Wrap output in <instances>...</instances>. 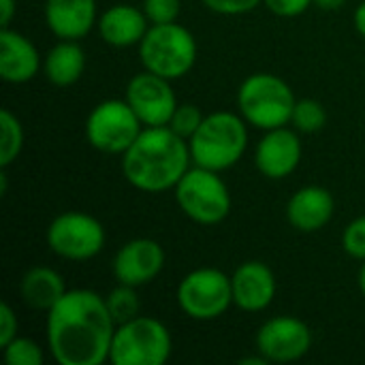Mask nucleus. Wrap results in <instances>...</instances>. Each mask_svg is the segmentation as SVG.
<instances>
[{
	"instance_id": "obj_1",
	"label": "nucleus",
	"mask_w": 365,
	"mask_h": 365,
	"mask_svg": "<svg viewBox=\"0 0 365 365\" xmlns=\"http://www.w3.org/2000/svg\"><path fill=\"white\" fill-rule=\"evenodd\" d=\"M115 323L105 297L88 289L66 291L47 312V346L60 365L109 361Z\"/></svg>"
},
{
	"instance_id": "obj_2",
	"label": "nucleus",
	"mask_w": 365,
	"mask_h": 365,
	"mask_svg": "<svg viewBox=\"0 0 365 365\" xmlns=\"http://www.w3.org/2000/svg\"><path fill=\"white\" fill-rule=\"evenodd\" d=\"M190 163L186 139L169 126H145L122 154V173L141 192H165L175 188Z\"/></svg>"
},
{
	"instance_id": "obj_3",
	"label": "nucleus",
	"mask_w": 365,
	"mask_h": 365,
	"mask_svg": "<svg viewBox=\"0 0 365 365\" xmlns=\"http://www.w3.org/2000/svg\"><path fill=\"white\" fill-rule=\"evenodd\" d=\"M246 124L242 115L231 111L205 115L199 130L188 141L192 165L218 173L237 165L248 148Z\"/></svg>"
},
{
	"instance_id": "obj_4",
	"label": "nucleus",
	"mask_w": 365,
	"mask_h": 365,
	"mask_svg": "<svg viewBox=\"0 0 365 365\" xmlns=\"http://www.w3.org/2000/svg\"><path fill=\"white\" fill-rule=\"evenodd\" d=\"M291 86L272 73H255L246 77L237 90L240 115L255 128L272 130L291 124L295 109Z\"/></svg>"
},
{
	"instance_id": "obj_5",
	"label": "nucleus",
	"mask_w": 365,
	"mask_h": 365,
	"mask_svg": "<svg viewBox=\"0 0 365 365\" xmlns=\"http://www.w3.org/2000/svg\"><path fill=\"white\" fill-rule=\"evenodd\" d=\"M139 58L145 71L169 81L182 79L197 62V41L178 21L152 24L139 43Z\"/></svg>"
},
{
	"instance_id": "obj_6",
	"label": "nucleus",
	"mask_w": 365,
	"mask_h": 365,
	"mask_svg": "<svg viewBox=\"0 0 365 365\" xmlns=\"http://www.w3.org/2000/svg\"><path fill=\"white\" fill-rule=\"evenodd\" d=\"M171 334L152 317H137L115 327L109 361L113 365H163L171 357Z\"/></svg>"
},
{
	"instance_id": "obj_7",
	"label": "nucleus",
	"mask_w": 365,
	"mask_h": 365,
	"mask_svg": "<svg viewBox=\"0 0 365 365\" xmlns=\"http://www.w3.org/2000/svg\"><path fill=\"white\" fill-rule=\"evenodd\" d=\"M178 207L197 225H218L231 212V195L218 171L190 167L173 188Z\"/></svg>"
},
{
	"instance_id": "obj_8",
	"label": "nucleus",
	"mask_w": 365,
	"mask_h": 365,
	"mask_svg": "<svg viewBox=\"0 0 365 365\" xmlns=\"http://www.w3.org/2000/svg\"><path fill=\"white\" fill-rule=\"evenodd\" d=\"M178 306L195 321L220 319L233 306L231 276L216 267H199L178 284Z\"/></svg>"
},
{
	"instance_id": "obj_9",
	"label": "nucleus",
	"mask_w": 365,
	"mask_h": 365,
	"mask_svg": "<svg viewBox=\"0 0 365 365\" xmlns=\"http://www.w3.org/2000/svg\"><path fill=\"white\" fill-rule=\"evenodd\" d=\"M145 126L124 101L109 98L98 103L86 120L88 143L103 154H124Z\"/></svg>"
},
{
	"instance_id": "obj_10",
	"label": "nucleus",
	"mask_w": 365,
	"mask_h": 365,
	"mask_svg": "<svg viewBox=\"0 0 365 365\" xmlns=\"http://www.w3.org/2000/svg\"><path fill=\"white\" fill-rule=\"evenodd\" d=\"M45 240L60 259L90 261L105 246V229L86 212H64L49 222Z\"/></svg>"
},
{
	"instance_id": "obj_11",
	"label": "nucleus",
	"mask_w": 365,
	"mask_h": 365,
	"mask_svg": "<svg viewBox=\"0 0 365 365\" xmlns=\"http://www.w3.org/2000/svg\"><path fill=\"white\" fill-rule=\"evenodd\" d=\"M126 103L133 107L143 126H167L178 109L171 81L150 71L130 77L126 83Z\"/></svg>"
},
{
	"instance_id": "obj_12",
	"label": "nucleus",
	"mask_w": 365,
	"mask_h": 365,
	"mask_svg": "<svg viewBox=\"0 0 365 365\" xmlns=\"http://www.w3.org/2000/svg\"><path fill=\"white\" fill-rule=\"evenodd\" d=\"M312 346L310 327L295 317H274L257 334V351L269 364H289L302 359Z\"/></svg>"
},
{
	"instance_id": "obj_13",
	"label": "nucleus",
	"mask_w": 365,
	"mask_h": 365,
	"mask_svg": "<svg viewBox=\"0 0 365 365\" xmlns=\"http://www.w3.org/2000/svg\"><path fill=\"white\" fill-rule=\"evenodd\" d=\"M165 250L156 240L137 237L126 242L113 257V278L120 284L143 287L158 278L165 267Z\"/></svg>"
},
{
	"instance_id": "obj_14",
	"label": "nucleus",
	"mask_w": 365,
	"mask_h": 365,
	"mask_svg": "<svg viewBox=\"0 0 365 365\" xmlns=\"http://www.w3.org/2000/svg\"><path fill=\"white\" fill-rule=\"evenodd\" d=\"M302 154L304 150L297 130L280 126L265 130L255 152V165L261 175L269 180H284L299 167Z\"/></svg>"
},
{
	"instance_id": "obj_15",
	"label": "nucleus",
	"mask_w": 365,
	"mask_h": 365,
	"mask_svg": "<svg viewBox=\"0 0 365 365\" xmlns=\"http://www.w3.org/2000/svg\"><path fill=\"white\" fill-rule=\"evenodd\" d=\"M233 306L244 312H261L269 308L276 297V276L269 265L261 261L242 263L233 276Z\"/></svg>"
},
{
	"instance_id": "obj_16",
	"label": "nucleus",
	"mask_w": 365,
	"mask_h": 365,
	"mask_svg": "<svg viewBox=\"0 0 365 365\" xmlns=\"http://www.w3.org/2000/svg\"><path fill=\"white\" fill-rule=\"evenodd\" d=\"M45 24L60 41H79L98 24L96 0H45Z\"/></svg>"
},
{
	"instance_id": "obj_17",
	"label": "nucleus",
	"mask_w": 365,
	"mask_h": 365,
	"mask_svg": "<svg viewBox=\"0 0 365 365\" xmlns=\"http://www.w3.org/2000/svg\"><path fill=\"white\" fill-rule=\"evenodd\" d=\"M336 201L323 186H304L287 203V220L302 233H317L334 218Z\"/></svg>"
},
{
	"instance_id": "obj_18",
	"label": "nucleus",
	"mask_w": 365,
	"mask_h": 365,
	"mask_svg": "<svg viewBox=\"0 0 365 365\" xmlns=\"http://www.w3.org/2000/svg\"><path fill=\"white\" fill-rule=\"evenodd\" d=\"M41 66H43V60H41L34 43L11 28H2V32H0V77L6 83H26L38 73Z\"/></svg>"
},
{
	"instance_id": "obj_19",
	"label": "nucleus",
	"mask_w": 365,
	"mask_h": 365,
	"mask_svg": "<svg viewBox=\"0 0 365 365\" xmlns=\"http://www.w3.org/2000/svg\"><path fill=\"white\" fill-rule=\"evenodd\" d=\"M98 32L111 47L126 49L141 43L150 28V19L143 9L133 4H113L98 17Z\"/></svg>"
},
{
	"instance_id": "obj_20",
	"label": "nucleus",
	"mask_w": 365,
	"mask_h": 365,
	"mask_svg": "<svg viewBox=\"0 0 365 365\" xmlns=\"http://www.w3.org/2000/svg\"><path fill=\"white\" fill-rule=\"evenodd\" d=\"M66 293V284L62 276L51 267H30L21 282H19V295L24 304L32 310H45L49 312Z\"/></svg>"
},
{
	"instance_id": "obj_21",
	"label": "nucleus",
	"mask_w": 365,
	"mask_h": 365,
	"mask_svg": "<svg viewBox=\"0 0 365 365\" xmlns=\"http://www.w3.org/2000/svg\"><path fill=\"white\" fill-rule=\"evenodd\" d=\"M86 71V51L77 41H60L43 58V73L49 83L68 88L81 79Z\"/></svg>"
},
{
	"instance_id": "obj_22",
	"label": "nucleus",
	"mask_w": 365,
	"mask_h": 365,
	"mask_svg": "<svg viewBox=\"0 0 365 365\" xmlns=\"http://www.w3.org/2000/svg\"><path fill=\"white\" fill-rule=\"evenodd\" d=\"M24 148V128L19 118L11 109L0 111V167L6 169Z\"/></svg>"
},
{
	"instance_id": "obj_23",
	"label": "nucleus",
	"mask_w": 365,
	"mask_h": 365,
	"mask_svg": "<svg viewBox=\"0 0 365 365\" xmlns=\"http://www.w3.org/2000/svg\"><path fill=\"white\" fill-rule=\"evenodd\" d=\"M105 304H107V310H109L115 327L137 319L139 310H141L137 287H128V284H120V282L113 291H109V295L105 297Z\"/></svg>"
},
{
	"instance_id": "obj_24",
	"label": "nucleus",
	"mask_w": 365,
	"mask_h": 365,
	"mask_svg": "<svg viewBox=\"0 0 365 365\" xmlns=\"http://www.w3.org/2000/svg\"><path fill=\"white\" fill-rule=\"evenodd\" d=\"M325 122H327V111L319 101L302 98V101L295 103L291 124L295 126L297 133H306V135L319 133L325 126Z\"/></svg>"
},
{
	"instance_id": "obj_25",
	"label": "nucleus",
	"mask_w": 365,
	"mask_h": 365,
	"mask_svg": "<svg viewBox=\"0 0 365 365\" xmlns=\"http://www.w3.org/2000/svg\"><path fill=\"white\" fill-rule=\"evenodd\" d=\"M6 365H43V349L30 338H15L2 349Z\"/></svg>"
},
{
	"instance_id": "obj_26",
	"label": "nucleus",
	"mask_w": 365,
	"mask_h": 365,
	"mask_svg": "<svg viewBox=\"0 0 365 365\" xmlns=\"http://www.w3.org/2000/svg\"><path fill=\"white\" fill-rule=\"evenodd\" d=\"M203 113L197 105H190V103H184V105H178V109L173 111L171 115V122L167 124L175 135H180L182 139L190 141V137L199 130L201 122H203Z\"/></svg>"
},
{
	"instance_id": "obj_27",
	"label": "nucleus",
	"mask_w": 365,
	"mask_h": 365,
	"mask_svg": "<svg viewBox=\"0 0 365 365\" xmlns=\"http://www.w3.org/2000/svg\"><path fill=\"white\" fill-rule=\"evenodd\" d=\"M342 248L349 257L365 261V216H359L346 225L342 233Z\"/></svg>"
},
{
	"instance_id": "obj_28",
	"label": "nucleus",
	"mask_w": 365,
	"mask_h": 365,
	"mask_svg": "<svg viewBox=\"0 0 365 365\" xmlns=\"http://www.w3.org/2000/svg\"><path fill=\"white\" fill-rule=\"evenodd\" d=\"M182 11L180 0H143V13L150 24H173Z\"/></svg>"
},
{
	"instance_id": "obj_29",
	"label": "nucleus",
	"mask_w": 365,
	"mask_h": 365,
	"mask_svg": "<svg viewBox=\"0 0 365 365\" xmlns=\"http://www.w3.org/2000/svg\"><path fill=\"white\" fill-rule=\"evenodd\" d=\"M201 2L218 15H244L255 11L263 0H201Z\"/></svg>"
},
{
	"instance_id": "obj_30",
	"label": "nucleus",
	"mask_w": 365,
	"mask_h": 365,
	"mask_svg": "<svg viewBox=\"0 0 365 365\" xmlns=\"http://www.w3.org/2000/svg\"><path fill=\"white\" fill-rule=\"evenodd\" d=\"M263 4L278 17H297L308 11L312 0H263Z\"/></svg>"
},
{
	"instance_id": "obj_31",
	"label": "nucleus",
	"mask_w": 365,
	"mask_h": 365,
	"mask_svg": "<svg viewBox=\"0 0 365 365\" xmlns=\"http://www.w3.org/2000/svg\"><path fill=\"white\" fill-rule=\"evenodd\" d=\"M17 327L19 323H17L13 308L6 302H2L0 304V349H4L11 340L17 338Z\"/></svg>"
},
{
	"instance_id": "obj_32",
	"label": "nucleus",
	"mask_w": 365,
	"mask_h": 365,
	"mask_svg": "<svg viewBox=\"0 0 365 365\" xmlns=\"http://www.w3.org/2000/svg\"><path fill=\"white\" fill-rule=\"evenodd\" d=\"M15 11H17V2L15 0H0V26L2 28H9Z\"/></svg>"
},
{
	"instance_id": "obj_33",
	"label": "nucleus",
	"mask_w": 365,
	"mask_h": 365,
	"mask_svg": "<svg viewBox=\"0 0 365 365\" xmlns=\"http://www.w3.org/2000/svg\"><path fill=\"white\" fill-rule=\"evenodd\" d=\"M353 19H355V28H357V32L361 34L365 38V0L355 9V15H353Z\"/></svg>"
},
{
	"instance_id": "obj_34",
	"label": "nucleus",
	"mask_w": 365,
	"mask_h": 365,
	"mask_svg": "<svg viewBox=\"0 0 365 365\" xmlns=\"http://www.w3.org/2000/svg\"><path fill=\"white\" fill-rule=\"evenodd\" d=\"M312 4H317L323 11H338L340 6L346 4V0H312Z\"/></svg>"
},
{
	"instance_id": "obj_35",
	"label": "nucleus",
	"mask_w": 365,
	"mask_h": 365,
	"mask_svg": "<svg viewBox=\"0 0 365 365\" xmlns=\"http://www.w3.org/2000/svg\"><path fill=\"white\" fill-rule=\"evenodd\" d=\"M359 289H361V293H364L365 297V261L361 263V269H359Z\"/></svg>"
}]
</instances>
